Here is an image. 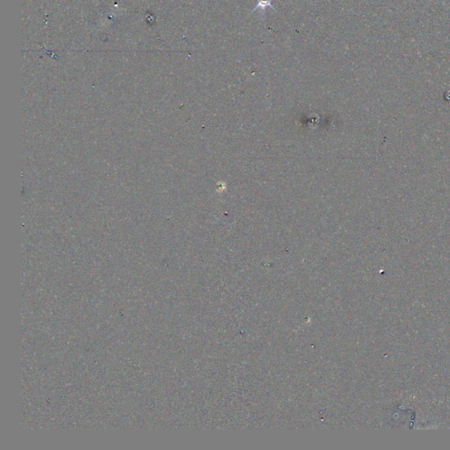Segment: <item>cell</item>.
<instances>
[{
	"label": "cell",
	"instance_id": "1",
	"mask_svg": "<svg viewBox=\"0 0 450 450\" xmlns=\"http://www.w3.org/2000/svg\"><path fill=\"white\" fill-rule=\"evenodd\" d=\"M267 7H271L275 9V7L272 5V0H258V3L256 4V7L254 8L253 12L255 11H261V13H265L266 9Z\"/></svg>",
	"mask_w": 450,
	"mask_h": 450
}]
</instances>
